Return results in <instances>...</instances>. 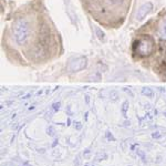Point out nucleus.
Segmentation results:
<instances>
[{
    "label": "nucleus",
    "mask_w": 166,
    "mask_h": 166,
    "mask_svg": "<svg viewBox=\"0 0 166 166\" xmlns=\"http://www.w3.org/2000/svg\"><path fill=\"white\" fill-rule=\"evenodd\" d=\"M13 36H15L16 42L18 44H23L29 39L31 29H30L29 22L25 20V19H19L18 21L15 22L13 25Z\"/></svg>",
    "instance_id": "nucleus-1"
},
{
    "label": "nucleus",
    "mask_w": 166,
    "mask_h": 166,
    "mask_svg": "<svg viewBox=\"0 0 166 166\" xmlns=\"http://www.w3.org/2000/svg\"><path fill=\"white\" fill-rule=\"evenodd\" d=\"M154 42L151 38H142L137 41L136 44V52L141 55H147L153 51Z\"/></svg>",
    "instance_id": "nucleus-2"
},
{
    "label": "nucleus",
    "mask_w": 166,
    "mask_h": 166,
    "mask_svg": "<svg viewBox=\"0 0 166 166\" xmlns=\"http://www.w3.org/2000/svg\"><path fill=\"white\" fill-rule=\"evenodd\" d=\"M85 65H87V59L83 58V57H80V58H76L70 61V63H69V69L71 71H80Z\"/></svg>",
    "instance_id": "nucleus-3"
},
{
    "label": "nucleus",
    "mask_w": 166,
    "mask_h": 166,
    "mask_svg": "<svg viewBox=\"0 0 166 166\" xmlns=\"http://www.w3.org/2000/svg\"><path fill=\"white\" fill-rule=\"evenodd\" d=\"M153 9V4L151 2H146V4H142L141 7L138 8V10L136 12V20H142V19H144L146 16L150 13Z\"/></svg>",
    "instance_id": "nucleus-4"
},
{
    "label": "nucleus",
    "mask_w": 166,
    "mask_h": 166,
    "mask_svg": "<svg viewBox=\"0 0 166 166\" xmlns=\"http://www.w3.org/2000/svg\"><path fill=\"white\" fill-rule=\"evenodd\" d=\"M157 36L162 40H166V19L161 22L159 30H157Z\"/></svg>",
    "instance_id": "nucleus-5"
},
{
    "label": "nucleus",
    "mask_w": 166,
    "mask_h": 166,
    "mask_svg": "<svg viewBox=\"0 0 166 166\" xmlns=\"http://www.w3.org/2000/svg\"><path fill=\"white\" fill-rule=\"evenodd\" d=\"M104 159H108V154H106L104 151L98 153L96 156H95V161H96V162H101V161H104Z\"/></svg>",
    "instance_id": "nucleus-6"
},
{
    "label": "nucleus",
    "mask_w": 166,
    "mask_h": 166,
    "mask_svg": "<svg viewBox=\"0 0 166 166\" xmlns=\"http://www.w3.org/2000/svg\"><path fill=\"white\" fill-rule=\"evenodd\" d=\"M136 154H137V156H140V157H141L142 162H143V163H146V162H147V159H146V156H145L144 151H141V150H137V151H136Z\"/></svg>",
    "instance_id": "nucleus-7"
},
{
    "label": "nucleus",
    "mask_w": 166,
    "mask_h": 166,
    "mask_svg": "<svg viewBox=\"0 0 166 166\" xmlns=\"http://www.w3.org/2000/svg\"><path fill=\"white\" fill-rule=\"evenodd\" d=\"M142 93L144 94V95H146V96H150V98H152V96L154 95V93H153V91H152L151 89H147V87H145V89H143V91H142Z\"/></svg>",
    "instance_id": "nucleus-8"
},
{
    "label": "nucleus",
    "mask_w": 166,
    "mask_h": 166,
    "mask_svg": "<svg viewBox=\"0 0 166 166\" xmlns=\"http://www.w3.org/2000/svg\"><path fill=\"white\" fill-rule=\"evenodd\" d=\"M47 134L49 136H54L55 135V130H54L53 126H49L47 129Z\"/></svg>",
    "instance_id": "nucleus-9"
},
{
    "label": "nucleus",
    "mask_w": 166,
    "mask_h": 166,
    "mask_svg": "<svg viewBox=\"0 0 166 166\" xmlns=\"http://www.w3.org/2000/svg\"><path fill=\"white\" fill-rule=\"evenodd\" d=\"M105 137H106V140H108V141H112V142L115 141V137L113 136L112 133H111L110 131H108V132L105 133Z\"/></svg>",
    "instance_id": "nucleus-10"
},
{
    "label": "nucleus",
    "mask_w": 166,
    "mask_h": 166,
    "mask_svg": "<svg viewBox=\"0 0 166 166\" xmlns=\"http://www.w3.org/2000/svg\"><path fill=\"white\" fill-rule=\"evenodd\" d=\"M127 108H129V103H127V102H125V103L123 104V108H122V111H123V114H124V116H126L125 114H126Z\"/></svg>",
    "instance_id": "nucleus-11"
},
{
    "label": "nucleus",
    "mask_w": 166,
    "mask_h": 166,
    "mask_svg": "<svg viewBox=\"0 0 166 166\" xmlns=\"http://www.w3.org/2000/svg\"><path fill=\"white\" fill-rule=\"evenodd\" d=\"M161 136H162V135H161L159 132H154V133L152 134V137H153V138H161Z\"/></svg>",
    "instance_id": "nucleus-12"
},
{
    "label": "nucleus",
    "mask_w": 166,
    "mask_h": 166,
    "mask_svg": "<svg viewBox=\"0 0 166 166\" xmlns=\"http://www.w3.org/2000/svg\"><path fill=\"white\" fill-rule=\"evenodd\" d=\"M90 153H91L90 148H87V150H85V151L83 152V155H84V157H87V156L90 155Z\"/></svg>",
    "instance_id": "nucleus-13"
},
{
    "label": "nucleus",
    "mask_w": 166,
    "mask_h": 166,
    "mask_svg": "<svg viewBox=\"0 0 166 166\" xmlns=\"http://www.w3.org/2000/svg\"><path fill=\"white\" fill-rule=\"evenodd\" d=\"M74 127H76V130H81V129H82V125H81V123H76V124H74Z\"/></svg>",
    "instance_id": "nucleus-14"
},
{
    "label": "nucleus",
    "mask_w": 166,
    "mask_h": 166,
    "mask_svg": "<svg viewBox=\"0 0 166 166\" xmlns=\"http://www.w3.org/2000/svg\"><path fill=\"white\" fill-rule=\"evenodd\" d=\"M74 164H76V166H79V165H80V155L76 156V161H74Z\"/></svg>",
    "instance_id": "nucleus-15"
},
{
    "label": "nucleus",
    "mask_w": 166,
    "mask_h": 166,
    "mask_svg": "<svg viewBox=\"0 0 166 166\" xmlns=\"http://www.w3.org/2000/svg\"><path fill=\"white\" fill-rule=\"evenodd\" d=\"M59 106H60V104H59V103H55V104H53V110H54V111H58Z\"/></svg>",
    "instance_id": "nucleus-16"
},
{
    "label": "nucleus",
    "mask_w": 166,
    "mask_h": 166,
    "mask_svg": "<svg viewBox=\"0 0 166 166\" xmlns=\"http://www.w3.org/2000/svg\"><path fill=\"white\" fill-rule=\"evenodd\" d=\"M161 162H162V156L159 155L157 156V159H156V163H161Z\"/></svg>",
    "instance_id": "nucleus-17"
},
{
    "label": "nucleus",
    "mask_w": 166,
    "mask_h": 166,
    "mask_svg": "<svg viewBox=\"0 0 166 166\" xmlns=\"http://www.w3.org/2000/svg\"><path fill=\"white\" fill-rule=\"evenodd\" d=\"M57 144H58V140H55V141L53 142V144H52V147H54V146H55Z\"/></svg>",
    "instance_id": "nucleus-18"
},
{
    "label": "nucleus",
    "mask_w": 166,
    "mask_h": 166,
    "mask_svg": "<svg viewBox=\"0 0 166 166\" xmlns=\"http://www.w3.org/2000/svg\"><path fill=\"white\" fill-rule=\"evenodd\" d=\"M38 152L39 153H44V148H40V150H38Z\"/></svg>",
    "instance_id": "nucleus-19"
},
{
    "label": "nucleus",
    "mask_w": 166,
    "mask_h": 166,
    "mask_svg": "<svg viewBox=\"0 0 166 166\" xmlns=\"http://www.w3.org/2000/svg\"><path fill=\"white\" fill-rule=\"evenodd\" d=\"M112 96H113V99L115 100V99H116V93H112Z\"/></svg>",
    "instance_id": "nucleus-20"
},
{
    "label": "nucleus",
    "mask_w": 166,
    "mask_h": 166,
    "mask_svg": "<svg viewBox=\"0 0 166 166\" xmlns=\"http://www.w3.org/2000/svg\"><path fill=\"white\" fill-rule=\"evenodd\" d=\"M130 166H132V165H130Z\"/></svg>",
    "instance_id": "nucleus-21"
}]
</instances>
